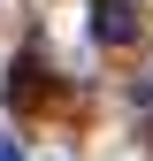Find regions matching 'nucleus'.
Masks as SVG:
<instances>
[{
	"mask_svg": "<svg viewBox=\"0 0 153 161\" xmlns=\"http://www.w3.org/2000/svg\"><path fill=\"white\" fill-rule=\"evenodd\" d=\"M0 161H23V138L15 130H0Z\"/></svg>",
	"mask_w": 153,
	"mask_h": 161,
	"instance_id": "obj_3",
	"label": "nucleus"
},
{
	"mask_svg": "<svg viewBox=\"0 0 153 161\" xmlns=\"http://www.w3.org/2000/svg\"><path fill=\"white\" fill-rule=\"evenodd\" d=\"M38 100H46V69H38V62H15L8 69V108H38Z\"/></svg>",
	"mask_w": 153,
	"mask_h": 161,
	"instance_id": "obj_2",
	"label": "nucleus"
},
{
	"mask_svg": "<svg viewBox=\"0 0 153 161\" xmlns=\"http://www.w3.org/2000/svg\"><path fill=\"white\" fill-rule=\"evenodd\" d=\"M92 38L100 46H138V8L130 0H92Z\"/></svg>",
	"mask_w": 153,
	"mask_h": 161,
	"instance_id": "obj_1",
	"label": "nucleus"
}]
</instances>
